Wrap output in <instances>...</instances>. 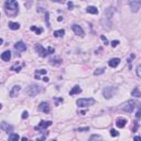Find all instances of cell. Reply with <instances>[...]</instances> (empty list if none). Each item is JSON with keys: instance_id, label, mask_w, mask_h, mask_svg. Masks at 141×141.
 <instances>
[{"instance_id": "2e32d148", "label": "cell", "mask_w": 141, "mask_h": 141, "mask_svg": "<svg viewBox=\"0 0 141 141\" xmlns=\"http://www.w3.org/2000/svg\"><path fill=\"white\" fill-rule=\"evenodd\" d=\"M127 123V120L123 119V118H118L117 120H116V126H117L118 128H123L126 126Z\"/></svg>"}, {"instance_id": "4fadbf2b", "label": "cell", "mask_w": 141, "mask_h": 141, "mask_svg": "<svg viewBox=\"0 0 141 141\" xmlns=\"http://www.w3.org/2000/svg\"><path fill=\"white\" fill-rule=\"evenodd\" d=\"M119 63H120V59H118V57H115V59H111V60H109V62H108V65L110 66V67L115 68V67H117V66L119 65Z\"/></svg>"}, {"instance_id": "9c48e42d", "label": "cell", "mask_w": 141, "mask_h": 141, "mask_svg": "<svg viewBox=\"0 0 141 141\" xmlns=\"http://www.w3.org/2000/svg\"><path fill=\"white\" fill-rule=\"evenodd\" d=\"M20 89H21V87H20L19 85H14V86L11 88V90H10V94H9L10 97H12V98L17 97V96H18V94L20 93Z\"/></svg>"}, {"instance_id": "7a4b0ae2", "label": "cell", "mask_w": 141, "mask_h": 141, "mask_svg": "<svg viewBox=\"0 0 141 141\" xmlns=\"http://www.w3.org/2000/svg\"><path fill=\"white\" fill-rule=\"evenodd\" d=\"M136 108L141 109V103L137 100H128L122 105V109L127 113H132Z\"/></svg>"}, {"instance_id": "f546056e", "label": "cell", "mask_w": 141, "mask_h": 141, "mask_svg": "<svg viewBox=\"0 0 141 141\" xmlns=\"http://www.w3.org/2000/svg\"><path fill=\"white\" fill-rule=\"evenodd\" d=\"M136 72H137V75H138V76L141 78V64L137 66V69H136Z\"/></svg>"}, {"instance_id": "ba28073f", "label": "cell", "mask_w": 141, "mask_h": 141, "mask_svg": "<svg viewBox=\"0 0 141 141\" xmlns=\"http://www.w3.org/2000/svg\"><path fill=\"white\" fill-rule=\"evenodd\" d=\"M14 49L18 52H23V51H26L27 50V45L24 44V42H22V41H19V42H17L14 44Z\"/></svg>"}, {"instance_id": "603a6c76", "label": "cell", "mask_w": 141, "mask_h": 141, "mask_svg": "<svg viewBox=\"0 0 141 141\" xmlns=\"http://www.w3.org/2000/svg\"><path fill=\"white\" fill-rule=\"evenodd\" d=\"M19 139H20V137L18 134H10L8 141H19Z\"/></svg>"}, {"instance_id": "ac0fdd59", "label": "cell", "mask_w": 141, "mask_h": 141, "mask_svg": "<svg viewBox=\"0 0 141 141\" xmlns=\"http://www.w3.org/2000/svg\"><path fill=\"white\" fill-rule=\"evenodd\" d=\"M1 129H2L3 131H6V132H8V134H9V132L12 131V127L9 126V123L2 121V122H1Z\"/></svg>"}, {"instance_id": "7c38bea8", "label": "cell", "mask_w": 141, "mask_h": 141, "mask_svg": "<svg viewBox=\"0 0 141 141\" xmlns=\"http://www.w3.org/2000/svg\"><path fill=\"white\" fill-rule=\"evenodd\" d=\"M39 110L40 111H42V113H45V114H48L50 113V106H49V104L48 103H41L40 104V106H39Z\"/></svg>"}, {"instance_id": "6da1fadb", "label": "cell", "mask_w": 141, "mask_h": 141, "mask_svg": "<svg viewBox=\"0 0 141 141\" xmlns=\"http://www.w3.org/2000/svg\"><path fill=\"white\" fill-rule=\"evenodd\" d=\"M5 11L8 15H15L19 11L18 2L14 0H10V1L5 2Z\"/></svg>"}, {"instance_id": "52a82bcc", "label": "cell", "mask_w": 141, "mask_h": 141, "mask_svg": "<svg viewBox=\"0 0 141 141\" xmlns=\"http://www.w3.org/2000/svg\"><path fill=\"white\" fill-rule=\"evenodd\" d=\"M72 29H73V31H74V33H75L76 35H78V36H84L85 32H84V30L82 29V27H80L78 24H73Z\"/></svg>"}, {"instance_id": "4316f807", "label": "cell", "mask_w": 141, "mask_h": 141, "mask_svg": "<svg viewBox=\"0 0 141 141\" xmlns=\"http://www.w3.org/2000/svg\"><path fill=\"white\" fill-rule=\"evenodd\" d=\"M104 72H105V68H104V67H101V68H97V69L94 72V75H95V76L101 75V74H104Z\"/></svg>"}, {"instance_id": "8992f818", "label": "cell", "mask_w": 141, "mask_h": 141, "mask_svg": "<svg viewBox=\"0 0 141 141\" xmlns=\"http://www.w3.org/2000/svg\"><path fill=\"white\" fill-rule=\"evenodd\" d=\"M34 49H35L36 53H38V54H39L41 57H45V56H48V54H49L48 49H44L41 44H35Z\"/></svg>"}, {"instance_id": "30bf717a", "label": "cell", "mask_w": 141, "mask_h": 141, "mask_svg": "<svg viewBox=\"0 0 141 141\" xmlns=\"http://www.w3.org/2000/svg\"><path fill=\"white\" fill-rule=\"evenodd\" d=\"M52 125V121H44V120H42V121H40L39 126L35 127L36 130H41V129H46L48 127H50Z\"/></svg>"}, {"instance_id": "f35d334b", "label": "cell", "mask_w": 141, "mask_h": 141, "mask_svg": "<svg viewBox=\"0 0 141 141\" xmlns=\"http://www.w3.org/2000/svg\"><path fill=\"white\" fill-rule=\"evenodd\" d=\"M67 6H68L69 9H72V8L74 7V3H73V2H67Z\"/></svg>"}, {"instance_id": "cb8c5ba5", "label": "cell", "mask_w": 141, "mask_h": 141, "mask_svg": "<svg viewBox=\"0 0 141 141\" xmlns=\"http://www.w3.org/2000/svg\"><path fill=\"white\" fill-rule=\"evenodd\" d=\"M131 95H132V97H136V98H140V97H141V92H140V90H139L138 88H135L134 90H132Z\"/></svg>"}, {"instance_id": "8fae6325", "label": "cell", "mask_w": 141, "mask_h": 141, "mask_svg": "<svg viewBox=\"0 0 141 141\" xmlns=\"http://www.w3.org/2000/svg\"><path fill=\"white\" fill-rule=\"evenodd\" d=\"M129 6L134 12H137L141 7V1H129Z\"/></svg>"}, {"instance_id": "7402d4cb", "label": "cell", "mask_w": 141, "mask_h": 141, "mask_svg": "<svg viewBox=\"0 0 141 141\" xmlns=\"http://www.w3.org/2000/svg\"><path fill=\"white\" fill-rule=\"evenodd\" d=\"M64 34H65V30H63V29H60V30L54 31V36H55V38H62Z\"/></svg>"}, {"instance_id": "9a60e30c", "label": "cell", "mask_w": 141, "mask_h": 141, "mask_svg": "<svg viewBox=\"0 0 141 141\" xmlns=\"http://www.w3.org/2000/svg\"><path fill=\"white\" fill-rule=\"evenodd\" d=\"M11 59V52L10 51H5L1 54V60L5 62H9Z\"/></svg>"}, {"instance_id": "d590c367", "label": "cell", "mask_w": 141, "mask_h": 141, "mask_svg": "<svg viewBox=\"0 0 141 141\" xmlns=\"http://www.w3.org/2000/svg\"><path fill=\"white\" fill-rule=\"evenodd\" d=\"M28 116H29V113H28V111H23V113H22V119L28 118Z\"/></svg>"}, {"instance_id": "e0dca14e", "label": "cell", "mask_w": 141, "mask_h": 141, "mask_svg": "<svg viewBox=\"0 0 141 141\" xmlns=\"http://www.w3.org/2000/svg\"><path fill=\"white\" fill-rule=\"evenodd\" d=\"M48 73L46 69H36L35 73H34V76H35V80H41L40 75H45Z\"/></svg>"}, {"instance_id": "277c9868", "label": "cell", "mask_w": 141, "mask_h": 141, "mask_svg": "<svg viewBox=\"0 0 141 141\" xmlns=\"http://www.w3.org/2000/svg\"><path fill=\"white\" fill-rule=\"evenodd\" d=\"M76 104L80 107H88V106H93L95 104V99L93 98H80L76 100Z\"/></svg>"}, {"instance_id": "b9f144b4", "label": "cell", "mask_w": 141, "mask_h": 141, "mask_svg": "<svg viewBox=\"0 0 141 141\" xmlns=\"http://www.w3.org/2000/svg\"><path fill=\"white\" fill-rule=\"evenodd\" d=\"M22 141H28V139L27 138H22Z\"/></svg>"}, {"instance_id": "836d02e7", "label": "cell", "mask_w": 141, "mask_h": 141, "mask_svg": "<svg viewBox=\"0 0 141 141\" xmlns=\"http://www.w3.org/2000/svg\"><path fill=\"white\" fill-rule=\"evenodd\" d=\"M100 39L103 40V42H104V43H105L106 45H107V44H108V40H107V39H106V36H105V35H100Z\"/></svg>"}, {"instance_id": "1f68e13d", "label": "cell", "mask_w": 141, "mask_h": 141, "mask_svg": "<svg viewBox=\"0 0 141 141\" xmlns=\"http://www.w3.org/2000/svg\"><path fill=\"white\" fill-rule=\"evenodd\" d=\"M49 12L48 11H45V21H46V26L50 27V22H49Z\"/></svg>"}, {"instance_id": "5bb4252c", "label": "cell", "mask_w": 141, "mask_h": 141, "mask_svg": "<svg viewBox=\"0 0 141 141\" xmlns=\"http://www.w3.org/2000/svg\"><path fill=\"white\" fill-rule=\"evenodd\" d=\"M23 66H24L23 63H21V62H17L14 65L11 66V71H13V72H20Z\"/></svg>"}, {"instance_id": "ab89813d", "label": "cell", "mask_w": 141, "mask_h": 141, "mask_svg": "<svg viewBox=\"0 0 141 141\" xmlns=\"http://www.w3.org/2000/svg\"><path fill=\"white\" fill-rule=\"evenodd\" d=\"M42 81H44L45 83H48L49 82V77H42Z\"/></svg>"}, {"instance_id": "d6986e66", "label": "cell", "mask_w": 141, "mask_h": 141, "mask_svg": "<svg viewBox=\"0 0 141 141\" xmlns=\"http://www.w3.org/2000/svg\"><path fill=\"white\" fill-rule=\"evenodd\" d=\"M83 90H82V88L80 86H74L72 89H71V92H69V95L71 96H73V95H76V94H80V93H82Z\"/></svg>"}, {"instance_id": "8d00e7d4", "label": "cell", "mask_w": 141, "mask_h": 141, "mask_svg": "<svg viewBox=\"0 0 141 141\" xmlns=\"http://www.w3.org/2000/svg\"><path fill=\"white\" fill-rule=\"evenodd\" d=\"M136 117H137V119L141 118V109H138V111H137V114H136Z\"/></svg>"}, {"instance_id": "e575fe53", "label": "cell", "mask_w": 141, "mask_h": 141, "mask_svg": "<svg viewBox=\"0 0 141 141\" xmlns=\"http://www.w3.org/2000/svg\"><path fill=\"white\" fill-rule=\"evenodd\" d=\"M118 44H119V41H118V40H116V41L114 40V41H113V42H111V45H113V46H114V48H116V46H117V45H118Z\"/></svg>"}, {"instance_id": "44dd1931", "label": "cell", "mask_w": 141, "mask_h": 141, "mask_svg": "<svg viewBox=\"0 0 141 141\" xmlns=\"http://www.w3.org/2000/svg\"><path fill=\"white\" fill-rule=\"evenodd\" d=\"M8 26H9V29H11V30H18L20 28V24L18 22H12V21L8 23Z\"/></svg>"}, {"instance_id": "ffe728a7", "label": "cell", "mask_w": 141, "mask_h": 141, "mask_svg": "<svg viewBox=\"0 0 141 141\" xmlns=\"http://www.w3.org/2000/svg\"><path fill=\"white\" fill-rule=\"evenodd\" d=\"M86 11L88 12V13H92V14H97L98 13V9L96 7H94V6H88L87 7V9Z\"/></svg>"}, {"instance_id": "f1b7e54d", "label": "cell", "mask_w": 141, "mask_h": 141, "mask_svg": "<svg viewBox=\"0 0 141 141\" xmlns=\"http://www.w3.org/2000/svg\"><path fill=\"white\" fill-rule=\"evenodd\" d=\"M110 136L111 137H118L119 136V132L117 130H115V129H111L110 130Z\"/></svg>"}, {"instance_id": "484cf974", "label": "cell", "mask_w": 141, "mask_h": 141, "mask_svg": "<svg viewBox=\"0 0 141 141\" xmlns=\"http://www.w3.org/2000/svg\"><path fill=\"white\" fill-rule=\"evenodd\" d=\"M30 30L33 31V32H35L36 34H41V33H42V31H43V29H41V28H36V27H34V26H32V27L30 28Z\"/></svg>"}, {"instance_id": "5b68a950", "label": "cell", "mask_w": 141, "mask_h": 141, "mask_svg": "<svg viewBox=\"0 0 141 141\" xmlns=\"http://www.w3.org/2000/svg\"><path fill=\"white\" fill-rule=\"evenodd\" d=\"M116 93H117V89H116L115 87H106V88H104V90H103V95L106 99H110Z\"/></svg>"}, {"instance_id": "d6a6232c", "label": "cell", "mask_w": 141, "mask_h": 141, "mask_svg": "<svg viewBox=\"0 0 141 141\" xmlns=\"http://www.w3.org/2000/svg\"><path fill=\"white\" fill-rule=\"evenodd\" d=\"M48 52H49V54H53V53L55 52V50H54V48L49 46V48H48Z\"/></svg>"}, {"instance_id": "83f0119b", "label": "cell", "mask_w": 141, "mask_h": 141, "mask_svg": "<svg viewBox=\"0 0 141 141\" xmlns=\"http://www.w3.org/2000/svg\"><path fill=\"white\" fill-rule=\"evenodd\" d=\"M100 140H101V137L98 135H93L90 137V141H100Z\"/></svg>"}, {"instance_id": "74e56055", "label": "cell", "mask_w": 141, "mask_h": 141, "mask_svg": "<svg viewBox=\"0 0 141 141\" xmlns=\"http://www.w3.org/2000/svg\"><path fill=\"white\" fill-rule=\"evenodd\" d=\"M134 141H141V137H139V136H136L135 138H134Z\"/></svg>"}, {"instance_id": "d4e9b609", "label": "cell", "mask_w": 141, "mask_h": 141, "mask_svg": "<svg viewBox=\"0 0 141 141\" xmlns=\"http://www.w3.org/2000/svg\"><path fill=\"white\" fill-rule=\"evenodd\" d=\"M50 62H51V64H53V65H60L62 63V60L60 59V57H53Z\"/></svg>"}, {"instance_id": "3957f363", "label": "cell", "mask_w": 141, "mask_h": 141, "mask_svg": "<svg viewBox=\"0 0 141 141\" xmlns=\"http://www.w3.org/2000/svg\"><path fill=\"white\" fill-rule=\"evenodd\" d=\"M43 90H44L43 87L33 84V85L29 86V88L27 89V94L29 95V96H31V97H34V96H36V95H39L40 93H42Z\"/></svg>"}, {"instance_id": "7bdbcfd3", "label": "cell", "mask_w": 141, "mask_h": 141, "mask_svg": "<svg viewBox=\"0 0 141 141\" xmlns=\"http://www.w3.org/2000/svg\"><path fill=\"white\" fill-rule=\"evenodd\" d=\"M51 141H56V140H51Z\"/></svg>"}, {"instance_id": "60d3db41", "label": "cell", "mask_w": 141, "mask_h": 141, "mask_svg": "<svg viewBox=\"0 0 141 141\" xmlns=\"http://www.w3.org/2000/svg\"><path fill=\"white\" fill-rule=\"evenodd\" d=\"M62 20H63V18H62V17H59V18H57V21H62Z\"/></svg>"}, {"instance_id": "4dcf8cb0", "label": "cell", "mask_w": 141, "mask_h": 141, "mask_svg": "<svg viewBox=\"0 0 141 141\" xmlns=\"http://www.w3.org/2000/svg\"><path fill=\"white\" fill-rule=\"evenodd\" d=\"M76 131H80V132H83V131H88L89 130V127H85V128H77L75 129Z\"/></svg>"}]
</instances>
